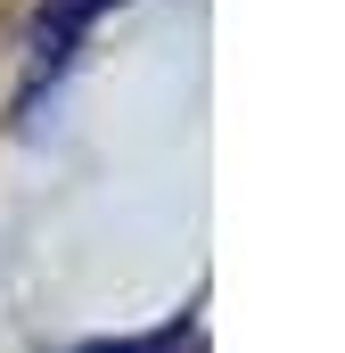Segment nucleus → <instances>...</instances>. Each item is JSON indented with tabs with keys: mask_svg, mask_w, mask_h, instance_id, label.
Masks as SVG:
<instances>
[{
	"mask_svg": "<svg viewBox=\"0 0 345 353\" xmlns=\"http://www.w3.org/2000/svg\"><path fill=\"white\" fill-rule=\"evenodd\" d=\"M107 8H115V0H50V8L33 17V50H25V99H41V83H58V74H66L75 41H83V33L107 17Z\"/></svg>",
	"mask_w": 345,
	"mask_h": 353,
	"instance_id": "1",
	"label": "nucleus"
},
{
	"mask_svg": "<svg viewBox=\"0 0 345 353\" xmlns=\"http://www.w3.org/2000/svg\"><path fill=\"white\" fill-rule=\"evenodd\" d=\"M189 345V321H172L165 337H148V345H83V353H181Z\"/></svg>",
	"mask_w": 345,
	"mask_h": 353,
	"instance_id": "2",
	"label": "nucleus"
}]
</instances>
